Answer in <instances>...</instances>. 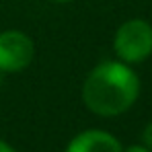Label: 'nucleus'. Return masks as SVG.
<instances>
[{"label":"nucleus","mask_w":152,"mask_h":152,"mask_svg":"<svg viewBox=\"0 0 152 152\" xmlns=\"http://www.w3.org/2000/svg\"><path fill=\"white\" fill-rule=\"evenodd\" d=\"M82 103L99 117H117L134 107L140 97V76L119 60L97 64L82 82Z\"/></svg>","instance_id":"1"},{"label":"nucleus","mask_w":152,"mask_h":152,"mask_svg":"<svg viewBox=\"0 0 152 152\" xmlns=\"http://www.w3.org/2000/svg\"><path fill=\"white\" fill-rule=\"evenodd\" d=\"M113 51L124 64H140L152 56V25L144 19H127L113 35Z\"/></svg>","instance_id":"2"},{"label":"nucleus","mask_w":152,"mask_h":152,"mask_svg":"<svg viewBox=\"0 0 152 152\" xmlns=\"http://www.w3.org/2000/svg\"><path fill=\"white\" fill-rule=\"evenodd\" d=\"M35 60V43L25 31L6 29L0 31V72L19 74Z\"/></svg>","instance_id":"3"},{"label":"nucleus","mask_w":152,"mask_h":152,"mask_svg":"<svg viewBox=\"0 0 152 152\" xmlns=\"http://www.w3.org/2000/svg\"><path fill=\"white\" fill-rule=\"evenodd\" d=\"M64 152H124L121 142L105 129H84L68 142Z\"/></svg>","instance_id":"4"},{"label":"nucleus","mask_w":152,"mask_h":152,"mask_svg":"<svg viewBox=\"0 0 152 152\" xmlns=\"http://www.w3.org/2000/svg\"><path fill=\"white\" fill-rule=\"evenodd\" d=\"M142 144H144L146 148H150V150H152V121L142 129Z\"/></svg>","instance_id":"5"},{"label":"nucleus","mask_w":152,"mask_h":152,"mask_svg":"<svg viewBox=\"0 0 152 152\" xmlns=\"http://www.w3.org/2000/svg\"><path fill=\"white\" fill-rule=\"evenodd\" d=\"M124 152H152V150H150V148H146L144 144H134V146L126 148Z\"/></svg>","instance_id":"6"},{"label":"nucleus","mask_w":152,"mask_h":152,"mask_svg":"<svg viewBox=\"0 0 152 152\" xmlns=\"http://www.w3.org/2000/svg\"><path fill=\"white\" fill-rule=\"evenodd\" d=\"M0 152H17L8 142H4V140H0Z\"/></svg>","instance_id":"7"},{"label":"nucleus","mask_w":152,"mask_h":152,"mask_svg":"<svg viewBox=\"0 0 152 152\" xmlns=\"http://www.w3.org/2000/svg\"><path fill=\"white\" fill-rule=\"evenodd\" d=\"M50 2H56V4H68V2H74V0H50Z\"/></svg>","instance_id":"8"}]
</instances>
